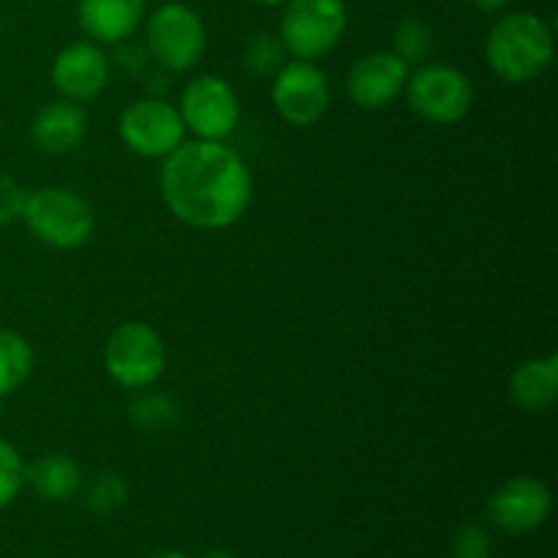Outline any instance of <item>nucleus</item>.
<instances>
[{"label": "nucleus", "mask_w": 558, "mask_h": 558, "mask_svg": "<svg viewBox=\"0 0 558 558\" xmlns=\"http://www.w3.org/2000/svg\"><path fill=\"white\" fill-rule=\"evenodd\" d=\"M161 196L178 221L194 229H227L254 199V178L238 150L223 142L191 140L163 158Z\"/></svg>", "instance_id": "f257e3e1"}, {"label": "nucleus", "mask_w": 558, "mask_h": 558, "mask_svg": "<svg viewBox=\"0 0 558 558\" xmlns=\"http://www.w3.org/2000/svg\"><path fill=\"white\" fill-rule=\"evenodd\" d=\"M485 60L501 82L523 85L537 80L554 60V31L532 11H512L490 27Z\"/></svg>", "instance_id": "f03ea898"}, {"label": "nucleus", "mask_w": 558, "mask_h": 558, "mask_svg": "<svg viewBox=\"0 0 558 558\" xmlns=\"http://www.w3.org/2000/svg\"><path fill=\"white\" fill-rule=\"evenodd\" d=\"M20 218L38 243L58 251H74L90 240L96 229L90 205L71 189L49 185L25 194Z\"/></svg>", "instance_id": "7ed1b4c3"}, {"label": "nucleus", "mask_w": 558, "mask_h": 558, "mask_svg": "<svg viewBox=\"0 0 558 558\" xmlns=\"http://www.w3.org/2000/svg\"><path fill=\"white\" fill-rule=\"evenodd\" d=\"M283 5L278 38L294 60H322L347 33L343 0H287Z\"/></svg>", "instance_id": "20e7f679"}, {"label": "nucleus", "mask_w": 558, "mask_h": 558, "mask_svg": "<svg viewBox=\"0 0 558 558\" xmlns=\"http://www.w3.org/2000/svg\"><path fill=\"white\" fill-rule=\"evenodd\" d=\"M104 368L114 385L145 390L167 371V343L145 322H123L104 347Z\"/></svg>", "instance_id": "39448f33"}, {"label": "nucleus", "mask_w": 558, "mask_h": 558, "mask_svg": "<svg viewBox=\"0 0 558 558\" xmlns=\"http://www.w3.org/2000/svg\"><path fill=\"white\" fill-rule=\"evenodd\" d=\"M407 101L417 118L436 125L466 120L474 104V87L461 69L447 63H423L407 80Z\"/></svg>", "instance_id": "423d86ee"}, {"label": "nucleus", "mask_w": 558, "mask_h": 558, "mask_svg": "<svg viewBox=\"0 0 558 558\" xmlns=\"http://www.w3.org/2000/svg\"><path fill=\"white\" fill-rule=\"evenodd\" d=\"M145 44L153 60L169 71H189L207 49L202 16L185 3H167L147 16Z\"/></svg>", "instance_id": "0eeeda50"}, {"label": "nucleus", "mask_w": 558, "mask_h": 558, "mask_svg": "<svg viewBox=\"0 0 558 558\" xmlns=\"http://www.w3.org/2000/svg\"><path fill=\"white\" fill-rule=\"evenodd\" d=\"M185 131L196 140L223 142L240 120V101L234 87L223 76L205 74L185 85L178 107Z\"/></svg>", "instance_id": "6e6552de"}, {"label": "nucleus", "mask_w": 558, "mask_h": 558, "mask_svg": "<svg viewBox=\"0 0 558 558\" xmlns=\"http://www.w3.org/2000/svg\"><path fill=\"white\" fill-rule=\"evenodd\" d=\"M118 134L136 156L167 158L185 142V125L178 107L163 98H140L123 109Z\"/></svg>", "instance_id": "1a4fd4ad"}, {"label": "nucleus", "mask_w": 558, "mask_h": 558, "mask_svg": "<svg viewBox=\"0 0 558 558\" xmlns=\"http://www.w3.org/2000/svg\"><path fill=\"white\" fill-rule=\"evenodd\" d=\"M270 98L278 114L298 129L319 123L330 107V82L311 60H289L272 74Z\"/></svg>", "instance_id": "9d476101"}, {"label": "nucleus", "mask_w": 558, "mask_h": 558, "mask_svg": "<svg viewBox=\"0 0 558 558\" xmlns=\"http://www.w3.org/2000/svg\"><path fill=\"white\" fill-rule=\"evenodd\" d=\"M554 510L548 485L537 477H512L494 490L488 501V518L507 534H532L545 526Z\"/></svg>", "instance_id": "9b49d317"}, {"label": "nucleus", "mask_w": 558, "mask_h": 558, "mask_svg": "<svg viewBox=\"0 0 558 558\" xmlns=\"http://www.w3.org/2000/svg\"><path fill=\"white\" fill-rule=\"evenodd\" d=\"M54 90L69 101H93L109 85V58L93 41H74L60 49L52 60Z\"/></svg>", "instance_id": "f8f14e48"}, {"label": "nucleus", "mask_w": 558, "mask_h": 558, "mask_svg": "<svg viewBox=\"0 0 558 558\" xmlns=\"http://www.w3.org/2000/svg\"><path fill=\"white\" fill-rule=\"evenodd\" d=\"M409 80V65L396 52H368L349 69L347 93L354 107L385 109L403 93Z\"/></svg>", "instance_id": "ddd939ff"}, {"label": "nucleus", "mask_w": 558, "mask_h": 558, "mask_svg": "<svg viewBox=\"0 0 558 558\" xmlns=\"http://www.w3.org/2000/svg\"><path fill=\"white\" fill-rule=\"evenodd\" d=\"M87 112L76 101L58 98L44 104L31 125L33 145L49 156H65L76 150L87 136Z\"/></svg>", "instance_id": "4468645a"}, {"label": "nucleus", "mask_w": 558, "mask_h": 558, "mask_svg": "<svg viewBox=\"0 0 558 558\" xmlns=\"http://www.w3.org/2000/svg\"><path fill=\"white\" fill-rule=\"evenodd\" d=\"M82 31L98 44H118L134 36L145 20V0H80Z\"/></svg>", "instance_id": "2eb2a0df"}, {"label": "nucleus", "mask_w": 558, "mask_h": 558, "mask_svg": "<svg viewBox=\"0 0 558 558\" xmlns=\"http://www.w3.org/2000/svg\"><path fill=\"white\" fill-rule=\"evenodd\" d=\"M558 396V354L534 357L518 365L510 376V401L526 414H543Z\"/></svg>", "instance_id": "dca6fc26"}, {"label": "nucleus", "mask_w": 558, "mask_h": 558, "mask_svg": "<svg viewBox=\"0 0 558 558\" xmlns=\"http://www.w3.org/2000/svg\"><path fill=\"white\" fill-rule=\"evenodd\" d=\"M25 485H31L38 499L63 505L80 494L82 469L65 452H47L31 466H25Z\"/></svg>", "instance_id": "f3484780"}, {"label": "nucleus", "mask_w": 558, "mask_h": 558, "mask_svg": "<svg viewBox=\"0 0 558 558\" xmlns=\"http://www.w3.org/2000/svg\"><path fill=\"white\" fill-rule=\"evenodd\" d=\"M33 374V349L20 332L0 330V401L20 390Z\"/></svg>", "instance_id": "a211bd4d"}, {"label": "nucleus", "mask_w": 558, "mask_h": 558, "mask_svg": "<svg viewBox=\"0 0 558 558\" xmlns=\"http://www.w3.org/2000/svg\"><path fill=\"white\" fill-rule=\"evenodd\" d=\"M129 417L140 434H169V430L180 423V407L174 398L163 396V392H142V396L134 398V403H131Z\"/></svg>", "instance_id": "6ab92c4d"}, {"label": "nucleus", "mask_w": 558, "mask_h": 558, "mask_svg": "<svg viewBox=\"0 0 558 558\" xmlns=\"http://www.w3.org/2000/svg\"><path fill=\"white\" fill-rule=\"evenodd\" d=\"M430 49H434V31H430L428 22L417 20V16H407V20L398 22L396 33H392V52H396L403 63H425Z\"/></svg>", "instance_id": "aec40b11"}, {"label": "nucleus", "mask_w": 558, "mask_h": 558, "mask_svg": "<svg viewBox=\"0 0 558 558\" xmlns=\"http://www.w3.org/2000/svg\"><path fill=\"white\" fill-rule=\"evenodd\" d=\"M129 499V485H125L123 477H118L114 472H104L87 485V510L96 512V515H112L114 510L125 505Z\"/></svg>", "instance_id": "412c9836"}, {"label": "nucleus", "mask_w": 558, "mask_h": 558, "mask_svg": "<svg viewBox=\"0 0 558 558\" xmlns=\"http://www.w3.org/2000/svg\"><path fill=\"white\" fill-rule=\"evenodd\" d=\"M287 60V49H283L281 38L272 36V33H259L256 38H251L248 47H245V69L251 74H276L278 69Z\"/></svg>", "instance_id": "4be33fe9"}, {"label": "nucleus", "mask_w": 558, "mask_h": 558, "mask_svg": "<svg viewBox=\"0 0 558 558\" xmlns=\"http://www.w3.org/2000/svg\"><path fill=\"white\" fill-rule=\"evenodd\" d=\"M25 485V463L16 447L0 436V510L20 496Z\"/></svg>", "instance_id": "5701e85b"}, {"label": "nucleus", "mask_w": 558, "mask_h": 558, "mask_svg": "<svg viewBox=\"0 0 558 558\" xmlns=\"http://www.w3.org/2000/svg\"><path fill=\"white\" fill-rule=\"evenodd\" d=\"M450 558H494V539L480 523H466L452 537Z\"/></svg>", "instance_id": "b1692460"}, {"label": "nucleus", "mask_w": 558, "mask_h": 558, "mask_svg": "<svg viewBox=\"0 0 558 558\" xmlns=\"http://www.w3.org/2000/svg\"><path fill=\"white\" fill-rule=\"evenodd\" d=\"M27 191L22 185H16L14 180L0 174V227H9L11 221H16L25 205Z\"/></svg>", "instance_id": "393cba45"}, {"label": "nucleus", "mask_w": 558, "mask_h": 558, "mask_svg": "<svg viewBox=\"0 0 558 558\" xmlns=\"http://www.w3.org/2000/svg\"><path fill=\"white\" fill-rule=\"evenodd\" d=\"M472 3L477 5L480 11H485V14H496V11L505 9V5L510 3V0H472Z\"/></svg>", "instance_id": "a878e982"}, {"label": "nucleus", "mask_w": 558, "mask_h": 558, "mask_svg": "<svg viewBox=\"0 0 558 558\" xmlns=\"http://www.w3.org/2000/svg\"><path fill=\"white\" fill-rule=\"evenodd\" d=\"M147 558H189V556H185L183 550H161V554H153Z\"/></svg>", "instance_id": "bb28decb"}, {"label": "nucleus", "mask_w": 558, "mask_h": 558, "mask_svg": "<svg viewBox=\"0 0 558 558\" xmlns=\"http://www.w3.org/2000/svg\"><path fill=\"white\" fill-rule=\"evenodd\" d=\"M202 558H234V556L229 554V550H223V548H213V550H207V554Z\"/></svg>", "instance_id": "cd10ccee"}, {"label": "nucleus", "mask_w": 558, "mask_h": 558, "mask_svg": "<svg viewBox=\"0 0 558 558\" xmlns=\"http://www.w3.org/2000/svg\"><path fill=\"white\" fill-rule=\"evenodd\" d=\"M254 3H262V5H283L287 0H254Z\"/></svg>", "instance_id": "c85d7f7f"}]
</instances>
